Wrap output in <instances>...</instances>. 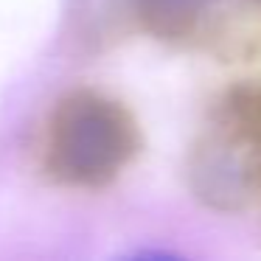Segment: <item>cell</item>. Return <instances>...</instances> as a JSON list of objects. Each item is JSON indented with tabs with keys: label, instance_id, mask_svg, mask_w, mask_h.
<instances>
[{
	"label": "cell",
	"instance_id": "obj_1",
	"mask_svg": "<svg viewBox=\"0 0 261 261\" xmlns=\"http://www.w3.org/2000/svg\"><path fill=\"white\" fill-rule=\"evenodd\" d=\"M143 129L126 101L101 87H73L45 113L37 132V171L65 191H104L135 166Z\"/></svg>",
	"mask_w": 261,
	"mask_h": 261
},
{
	"label": "cell",
	"instance_id": "obj_2",
	"mask_svg": "<svg viewBox=\"0 0 261 261\" xmlns=\"http://www.w3.org/2000/svg\"><path fill=\"white\" fill-rule=\"evenodd\" d=\"M186 182L216 214L261 199V79L227 85L208 104L186 154Z\"/></svg>",
	"mask_w": 261,
	"mask_h": 261
},
{
	"label": "cell",
	"instance_id": "obj_3",
	"mask_svg": "<svg viewBox=\"0 0 261 261\" xmlns=\"http://www.w3.org/2000/svg\"><path fill=\"white\" fill-rule=\"evenodd\" d=\"M143 34L219 62L261 57V0H121Z\"/></svg>",
	"mask_w": 261,
	"mask_h": 261
}]
</instances>
